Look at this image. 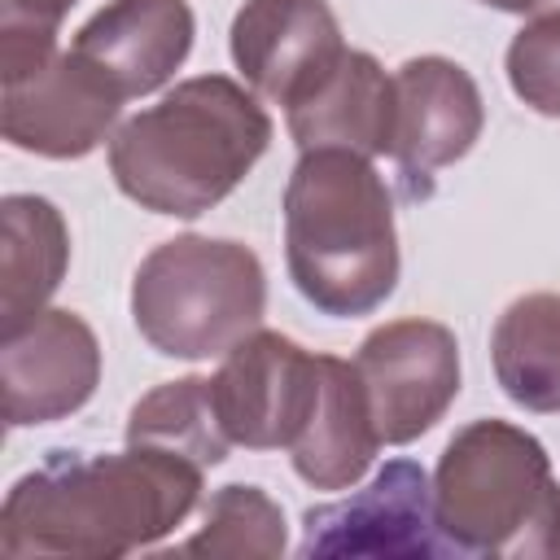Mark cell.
<instances>
[{
    "label": "cell",
    "mask_w": 560,
    "mask_h": 560,
    "mask_svg": "<svg viewBox=\"0 0 560 560\" xmlns=\"http://www.w3.org/2000/svg\"><path fill=\"white\" fill-rule=\"evenodd\" d=\"M508 83L529 109L560 118V9L516 31L508 44Z\"/></svg>",
    "instance_id": "ffe728a7"
},
{
    "label": "cell",
    "mask_w": 560,
    "mask_h": 560,
    "mask_svg": "<svg viewBox=\"0 0 560 560\" xmlns=\"http://www.w3.org/2000/svg\"><path fill=\"white\" fill-rule=\"evenodd\" d=\"M481 4L503 9V13H525V9H534V4H542V0H481Z\"/></svg>",
    "instance_id": "7402d4cb"
},
{
    "label": "cell",
    "mask_w": 560,
    "mask_h": 560,
    "mask_svg": "<svg viewBox=\"0 0 560 560\" xmlns=\"http://www.w3.org/2000/svg\"><path fill=\"white\" fill-rule=\"evenodd\" d=\"M210 398L232 446L289 451L319 398V354L280 332H249L210 376Z\"/></svg>",
    "instance_id": "8992f818"
},
{
    "label": "cell",
    "mask_w": 560,
    "mask_h": 560,
    "mask_svg": "<svg viewBox=\"0 0 560 560\" xmlns=\"http://www.w3.org/2000/svg\"><path fill=\"white\" fill-rule=\"evenodd\" d=\"M284 254L298 293L324 315H368L394 293V201L363 153L302 149L284 188Z\"/></svg>",
    "instance_id": "3957f363"
},
{
    "label": "cell",
    "mask_w": 560,
    "mask_h": 560,
    "mask_svg": "<svg viewBox=\"0 0 560 560\" xmlns=\"http://www.w3.org/2000/svg\"><path fill=\"white\" fill-rule=\"evenodd\" d=\"M398 118H394V162L411 197L433 188V171L459 162L481 127L486 105L472 74L446 57H411L394 74Z\"/></svg>",
    "instance_id": "7c38bea8"
},
{
    "label": "cell",
    "mask_w": 560,
    "mask_h": 560,
    "mask_svg": "<svg viewBox=\"0 0 560 560\" xmlns=\"http://www.w3.org/2000/svg\"><path fill=\"white\" fill-rule=\"evenodd\" d=\"M354 368L363 376L376 433L407 446L429 433L459 394V346L446 324L394 319L363 337Z\"/></svg>",
    "instance_id": "52a82bcc"
},
{
    "label": "cell",
    "mask_w": 560,
    "mask_h": 560,
    "mask_svg": "<svg viewBox=\"0 0 560 560\" xmlns=\"http://www.w3.org/2000/svg\"><path fill=\"white\" fill-rule=\"evenodd\" d=\"M302 556H442L433 486L420 464H385L359 494L306 508Z\"/></svg>",
    "instance_id": "9c48e42d"
},
{
    "label": "cell",
    "mask_w": 560,
    "mask_h": 560,
    "mask_svg": "<svg viewBox=\"0 0 560 560\" xmlns=\"http://www.w3.org/2000/svg\"><path fill=\"white\" fill-rule=\"evenodd\" d=\"M70 262V232L52 201L13 192L0 206V328L18 332L57 293Z\"/></svg>",
    "instance_id": "2e32d148"
},
{
    "label": "cell",
    "mask_w": 560,
    "mask_h": 560,
    "mask_svg": "<svg viewBox=\"0 0 560 560\" xmlns=\"http://www.w3.org/2000/svg\"><path fill=\"white\" fill-rule=\"evenodd\" d=\"M398 92L376 57L346 48L332 74L289 105V136L298 149H354L363 158L394 153Z\"/></svg>",
    "instance_id": "5bb4252c"
},
{
    "label": "cell",
    "mask_w": 560,
    "mask_h": 560,
    "mask_svg": "<svg viewBox=\"0 0 560 560\" xmlns=\"http://www.w3.org/2000/svg\"><path fill=\"white\" fill-rule=\"evenodd\" d=\"M127 442L171 451L197 468H214L228 459V433L219 424L210 376H184L166 381L153 394H144L127 416Z\"/></svg>",
    "instance_id": "ac0fdd59"
},
{
    "label": "cell",
    "mask_w": 560,
    "mask_h": 560,
    "mask_svg": "<svg viewBox=\"0 0 560 560\" xmlns=\"http://www.w3.org/2000/svg\"><path fill=\"white\" fill-rule=\"evenodd\" d=\"M376 446L381 433L359 368L319 354V398L298 442L289 446L293 472L315 490H346L368 472Z\"/></svg>",
    "instance_id": "9a60e30c"
},
{
    "label": "cell",
    "mask_w": 560,
    "mask_h": 560,
    "mask_svg": "<svg viewBox=\"0 0 560 560\" xmlns=\"http://www.w3.org/2000/svg\"><path fill=\"white\" fill-rule=\"evenodd\" d=\"M192 31L188 0H109L79 26L70 48L131 101L158 92L184 66Z\"/></svg>",
    "instance_id": "4fadbf2b"
},
{
    "label": "cell",
    "mask_w": 560,
    "mask_h": 560,
    "mask_svg": "<svg viewBox=\"0 0 560 560\" xmlns=\"http://www.w3.org/2000/svg\"><path fill=\"white\" fill-rule=\"evenodd\" d=\"M197 464L127 442L122 455L52 451L0 508V556L109 560L171 534L201 499Z\"/></svg>",
    "instance_id": "6da1fadb"
},
{
    "label": "cell",
    "mask_w": 560,
    "mask_h": 560,
    "mask_svg": "<svg viewBox=\"0 0 560 560\" xmlns=\"http://www.w3.org/2000/svg\"><path fill=\"white\" fill-rule=\"evenodd\" d=\"M101 381L96 332L74 311H39L18 332H4L0 385H4V424H52L79 411Z\"/></svg>",
    "instance_id": "30bf717a"
},
{
    "label": "cell",
    "mask_w": 560,
    "mask_h": 560,
    "mask_svg": "<svg viewBox=\"0 0 560 560\" xmlns=\"http://www.w3.org/2000/svg\"><path fill=\"white\" fill-rule=\"evenodd\" d=\"M179 556H232V560H271L284 551V516L258 486H223L210 508L206 525L175 547Z\"/></svg>",
    "instance_id": "d6986e66"
},
{
    "label": "cell",
    "mask_w": 560,
    "mask_h": 560,
    "mask_svg": "<svg viewBox=\"0 0 560 560\" xmlns=\"http://www.w3.org/2000/svg\"><path fill=\"white\" fill-rule=\"evenodd\" d=\"M341 57V26L324 0H245L232 18L236 70L284 109L315 92Z\"/></svg>",
    "instance_id": "8fae6325"
},
{
    "label": "cell",
    "mask_w": 560,
    "mask_h": 560,
    "mask_svg": "<svg viewBox=\"0 0 560 560\" xmlns=\"http://www.w3.org/2000/svg\"><path fill=\"white\" fill-rule=\"evenodd\" d=\"M267 276L249 245L214 236L162 241L131 280L140 337L171 359H214L258 332Z\"/></svg>",
    "instance_id": "5b68a950"
},
{
    "label": "cell",
    "mask_w": 560,
    "mask_h": 560,
    "mask_svg": "<svg viewBox=\"0 0 560 560\" xmlns=\"http://www.w3.org/2000/svg\"><path fill=\"white\" fill-rule=\"evenodd\" d=\"M490 359L516 407L560 411V293L516 298L490 332Z\"/></svg>",
    "instance_id": "e0dca14e"
},
{
    "label": "cell",
    "mask_w": 560,
    "mask_h": 560,
    "mask_svg": "<svg viewBox=\"0 0 560 560\" xmlns=\"http://www.w3.org/2000/svg\"><path fill=\"white\" fill-rule=\"evenodd\" d=\"M267 144L271 118L254 92L228 74H197L109 136V171L136 206L197 219L254 171Z\"/></svg>",
    "instance_id": "7a4b0ae2"
},
{
    "label": "cell",
    "mask_w": 560,
    "mask_h": 560,
    "mask_svg": "<svg viewBox=\"0 0 560 560\" xmlns=\"http://www.w3.org/2000/svg\"><path fill=\"white\" fill-rule=\"evenodd\" d=\"M79 0H0V26H31V31H57L61 18Z\"/></svg>",
    "instance_id": "44dd1931"
},
{
    "label": "cell",
    "mask_w": 560,
    "mask_h": 560,
    "mask_svg": "<svg viewBox=\"0 0 560 560\" xmlns=\"http://www.w3.org/2000/svg\"><path fill=\"white\" fill-rule=\"evenodd\" d=\"M433 521L459 556L560 560V486L542 442L508 420L464 424L433 472Z\"/></svg>",
    "instance_id": "277c9868"
},
{
    "label": "cell",
    "mask_w": 560,
    "mask_h": 560,
    "mask_svg": "<svg viewBox=\"0 0 560 560\" xmlns=\"http://www.w3.org/2000/svg\"><path fill=\"white\" fill-rule=\"evenodd\" d=\"M122 92L74 48H57L39 66L4 79L0 127L13 149L39 158H83L118 122Z\"/></svg>",
    "instance_id": "ba28073f"
}]
</instances>
